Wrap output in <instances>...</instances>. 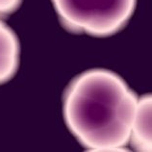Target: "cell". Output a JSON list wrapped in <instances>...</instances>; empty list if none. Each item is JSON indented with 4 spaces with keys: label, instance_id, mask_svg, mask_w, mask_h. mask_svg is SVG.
<instances>
[{
    "label": "cell",
    "instance_id": "6da1fadb",
    "mask_svg": "<svg viewBox=\"0 0 152 152\" xmlns=\"http://www.w3.org/2000/svg\"><path fill=\"white\" fill-rule=\"evenodd\" d=\"M138 98L113 71H84L66 89L63 102L66 124L87 149H124L130 141Z\"/></svg>",
    "mask_w": 152,
    "mask_h": 152
},
{
    "label": "cell",
    "instance_id": "7a4b0ae2",
    "mask_svg": "<svg viewBox=\"0 0 152 152\" xmlns=\"http://www.w3.org/2000/svg\"><path fill=\"white\" fill-rule=\"evenodd\" d=\"M62 24L77 34L108 37L121 31L137 0H51Z\"/></svg>",
    "mask_w": 152,
    "mask_h": 152
},
{
    "label": "cell",
    "instance_id": "3957f363",
    "mask_svg": "<svg viewBox=\"0 0 152 152\" xmlns=\"http://www.w3.org/2000/svg\"><path fill=\"white\" fill-rule=\"evenodd\" d=\"M151 111V95L146 94L139 97L129 141L132 146L138 151H151L152 149Z\"/></svg>",
    "mask_w": 152,
    "mask_h": 152
},
{
    "label": "cell",
    "instance_id": "277c9868",
    "mask_svg": "<svg viewBox=\"0 0 152 152\" xmlns=\"http://www.w3.org/2000/svg\"><path fill=\"white\" fill-rule=\"evenodd\" d=\"M19 55L18 36L0 18V85L10 81L18 71Z\"/></svg>",
    "mask_w": 152,
    "mask_h": 152
},
{
    "label": "cell",
    "instance_id": "5b68a950",
    "mask_svg": "<svg viewBox=\"0 0 152 152\" xmlns=\"http://www.w3.org/2000/svg\"><path fill=\"white\" fill-rule=\"evenodd\" d=\"M22 0H0V18L3 19L14 14L21 5Z\"/></svg>",
    "mask_w": 152,
    "mask_h": 152
}]
</instances>
